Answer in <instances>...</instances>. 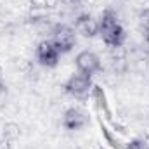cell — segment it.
<instances>
[{
    "label": "cell",
    "instance_id": "cell-10",
    "mask_svg": "<svg viewBox=\"0 0 149 149\" xmlns=\"http://www.w3.org/2000/svg\"><path fill=\"white\" fill-rule=\"evenodd\" d=\"M144 42H146V49H148V52H149V31H146V38H144Z\"/></svg>",
    "mask_w": 149,
    "mask_h": 149
},
{
    "label": "cell",
    "instance_id": "cell-2",
    "mask_svg": "<svg viewBox=\"0 0 149 149\" xmlns=\"http://www.w3.org/2000/svg\"><path fill=\"white\" fill-rule=\"evenodd\" d=\"M94 90V83H92V76H87V74L81 73H73L64 83V92L68 95H71L74 99H87Z\"/></svg>",
    "mask_w": 149,
    "mask_h": 149
},
{
    "label": "cell",
    "instance_id": "cell-11",
    "mask_svg": "<svg viewBox=\"0 0 149 149\" xmlns=\"http://www.w3.org/2000/svg\"><path fill=\"white\" fill-rule=\"evenodd\" d=\"M70 2H73V3H81V2H85V0H70Z\"/></svg>",
    "mask_w": 149,
    "mask_h": 149
},
{
    "label": "cell",
    "instance_id": "cell-5",
    "mask_svg": "<svg viewBox=\"0 0 149 149\" xmlns=\"http://www.w3.org/2000/svg\"><path fill=\"white\" fill-rule=\"evenodd\" d=\"M74 64H76V71L78 73L87 74V76H94L95 73H99L102 70L99 56L95 52H92V50H81L76 56Z\"/></svg>",
    "mask_w": 149,
    "mask_h": 149
},
{
    "label": "cell",
    "instance_id": "cell-7",
    "mask_svg": "<svg viewBox=\"0 0 149 149\" xmlns=\"http://www.w3.org/2000/svg\"><path fill=\"white\" fill-rule=\"evenodd\" d=\"M88 125V116L87 113L80 108H70L66 109L63 114V127L70 132H76V130H81L83 127Z\"/></svg>",
    "mask_w": 149,
    "mask_h": 149
},
{
    "label": "cell",
    "instance_id": "cell-4",
    "mask_svg": "<svg viewBox=\"0 0 149 149\" xmlns=\"http://www.w3.org/2000/svg\"><path fill=\"white\" fill-rule=\"evenodd\" d=\"M61 52L56 49V45L50 40H42L35 49V57H37L38 64H42L43 68H56L61 61Z\"/></svg>",
    "mask_w": 149,
    "mask_h": 149
},
{
    "label": "cell",
    "instance_id": "cell-9",
    "mask_svg": "<svg viewBox=\"0 0 149 149\" xmlns=\"http://www.w3.org/2000/svg\"><path fill=\"white\" fill-rule=\"evenodd\" d=\"M5 92H7V85H5V81L0 78V95H2V94H5Z\"/></svg>",
    "mask_w": 149,
    "mask_h": 149
},
{
    "label": "cell",
    "instance_id": "cell-8",
    "mask_svg": "<svg viewBox=\"0 0 149 149\" xmlns=\"http://www.w3.org/2000/svg\"><path fill=\"white\" fill-rule=\"evenodd\" d=\"M121 149H148V144L142 139H134L130 142H123V148Z\"/></svg>",
    "mask_w": 149,
    "mask_h": 149
},
{
    "label": "cell",
    "instance_id": "cell-3",
    "mask_svg": "<svg viewBox=\"0 0 149 149\" xmlns=\"http://www.w3.org/2000/svg\"><path fill=\"white\" fill-rule=\"evenodd\" d=\"M50 33H52L50 35V42L56 45V49L61 54H68V52L73 50L74 43H76V31H74L73 26L59 23V24H56L52 28Z\"/></svg>",
    "mask_w": 149,
    "mask_h": 149
},
{
    "label": "cell",
    "instance_id": "cell-6",
    "mask_svg": "<svg viewBox=\"0 0 149 149\" xmlns=\"http://www.w3.org/2000/svg\"><path fill=\"white\" fill-rule=\"evenodd\" d=\"M74 31L85 38H94L99 35V19H95L92 14H80L74 19Z\"/></svg>",
    "mask_w": 149,
    "mask_h": 149
},
{
    "label": "cell",
    "instance_id": "cell-1",
    "mask_svg": "<svg viewBox=\"0 0 149 149\" xmlns=\"http://www.w3.org/2000/svg\"><path fill=\"white\" fill-rule=\"evenodd\" d=\"M99 37L111 49H120L127 40L125 28L113 9H106L99 17Z\"/></svg>",
    "mask_w": 149,
    "mask_h": 149
}]
</instances>
